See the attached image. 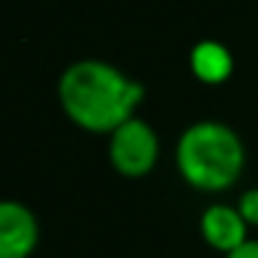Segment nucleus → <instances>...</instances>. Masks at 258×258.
Masks as SVG:
<instances>
[{
  "label": "nucleus",
  "mask_w": 258,
  "mask_h": 258,
  "mask_svg": "<svg viewBox=\"0 0 258 258\" xmlns=\"http://www.w3.org/2000/svg\"><path fill=\"white\" fill-rule=\"evenodd\" d=\"M142 100L145 86L100 58L73 61L58 78L61 111L86 134L111 136L122 122L136 117Z\"/></svg>",
  "instance_id": "nucleus-1"
},
{
  "label": "nucleus",
  "mask_w": 258,
  "mask_h": 258,
  "mask_svg": "<svg viewBox=\"0 0 258 258\" xmlns=\"http://www.w3.org/2000/svg\"><path fill=\"white\" fill-rule=\"evenodd\" d=\"M189 70L200 84L219 86L233 75V53L214 39H203L189 50Z\"/></svg>",
  "instance_id": "nucleus-6"
},
{
  "label": "nucleus",
  "mask_w": 258,
  "mask_h": 258,
  "mask_svg": "<svg viewBox=\"0 0 258 258\" xmlns=\"http://www.w3.org/2000/svg\"><path fill=\"white\" fill-rule=\"evenodd\" d=\"M39 244V219L25 203L0 200V258H31Z\"/></svg>",
  "instance_id": "nucleus-4"
},
{
  "label": "nucleus",
  "mask_w": 258,
  "mask_h": 258,
  "mask_svg": "<svg viewBox=\"0 0 258 258\" xmlns=\"http://www.w3.org/2000/svg\"><path fill=\"white\" fill-rule=\"evenodd\" d=\"M236 208H239L241 219H244L250 228H258V186H252V189L241 191L239 203H236Z\"/></svg>",
  "instance_id": "nucleus-7"
},
{
  "label": "nucleus",
  "mask_w": 258,
  "mask_h": 258,
  "mask_svg": "<svg viewBox=\"0 0 258 258\" xmlns=\"http://www.w3.org/2000/svg\"><path fill=\"white\" fill-rule=\"evenodd\" d=\"M161 156L158 134L147 119L134 117L108 136V161L122 178H145Z\"/></svg>",
  "instance_id": "nucleus-3"
},
{
  "label": "nucleus",
  "mask_w": 258,
  "mask_h": 258,
  "mask_svg": "<svg viewBox=\"0 0 258 258\" xmlns=\"http://www.w3.org/2000/svg\"><path fill=\"white\" fill-rule=\"evenodd\" d=\"M222 258H258V239L244 241V244H241L239 250L228 252V255H222Z\"/></svg>",
  "instance_id": "nucleus-8"
},
{
  "label": "nucleus",
  "mask_w": 258,
  "mask_h": 258,
  "mask_svg": "<svg viewBox=\"0 0 258 258\" xmlns=\"http://www.w3.org/2000/svg\"><path fill=\"white\" fill-rule=\"evenodd\" d=\"M247 228H250V225L241 219L239 208L228 206V203L208 206L206 211L200 214V236L206 239L208 247H214V250L222 252V255L239 250L244 241H250Z\"/></svg>",
  "instance_id": "nucleus-5"
},
{
  "label": "nucleus",
  "mask_w": 258,
  "mask_h": 258,
  "mask_svg": "<svg viewBox=\"0 0 258 258\" xmlns=\"http://www.w3.org/2000/svg\"><path fill=\"white\" fill-rule=\"evenodd\" d=\"M175 167L197 191H225L244 172V142L219 119H197L175 142Z\"/></svg>",
  "instance_id": "nucleus-2"
}]
</instances>
